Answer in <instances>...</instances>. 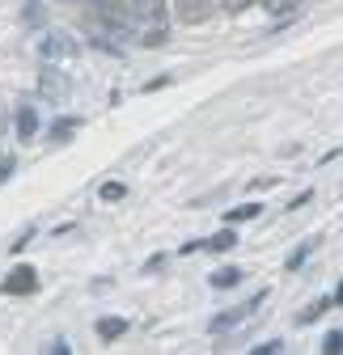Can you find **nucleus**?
Wrapping results in <instances>:
<instances>
[{"label": "nucleus", "instance_id": "obj_3", "mask_svg": "<svg viewBox=\"0 0 343 355\" xmlns=\"http://www.w3.org/2000/svg\"><path fill=\"white\" fill-rule=\"evenodd\" d=\"M132 9H136L132 17H140V21H153V26L165 21V0H136Z\"/></svg>", "mask_w": 343, "mask_h": 355}, {"label": "nucleus", "instance_id": "obj_11", "mask_svg": "<svg viewBox=\"0 0 343 355\" xmlns=\"http://www.w3.org/2000/svg\"><path fill=\"white\" fill-rule=\"evenodd\" d=\"M123 330H127V322H123V318H106V322L98 326V334H102V338H119Z\"/></svg>", "mask_w": 343, "mask_h": 355}, {"label": "nucleus", "instance_id": "obj_8", "mask_svg": "<svg viewBox=\"0 0 343 355\" xmlns=\"http://www.w3.org/2000/svg\"><path fill=\"white\" fill-rule=\"evenodd\" d=\"M259 211H263L259 203H242V207L225 211V220H229V225H242V220H254V216H259Z\"/></svg>", "mask_w": 343, "mask_h": 355}, {"label": "nucleus", "instance_id": "obj_16", "mask_svg": "<svg viewBox=\"0 0 343 355\" xmlns=\"http://www.w3.org/2000/svg\"><path fill=\"white\" fill-rule=\"evenodd\" d=\"M47 351H51V355H68V351H72V347H68V343H64V338H60V343H51V347H47Z\"/></svg>", "mask_w": 343, "mask_h": 355}, {"label": "nucleus", "instance_id": "obj_7", "mask_svg": "<svg viewBox=\"0 0 343 355\" xmlns=\"http://www.w3.org/2000/svg\"><path fill=\"white\" fill-rule=\"evenodd\" d=\"M237 245V233L233 229H225V233H217L212 241H203V250H212V254H225V250H233Z\"/></svg>", "mask_w": 343, "mask_h": 355}, {"label": "nucleus", "instance_id": "obj_4", "mask_svg": "<svg viewBox=\"0 0 343 355\" xmlns=\"http://www.w3.org/2000/svg\"><path fill=\"white\" fill-rule=\"evenodd\" d=\"M203 17H208V0H178V21L195 26V21H203Z\"/></svg>", "mask_w": 343, "mask_h": 355}, {"label": "nucleus", "instance_id": "obj_6", "mask_svg": "<svg viewBox=\"0 0 343 355\" xmlns=\"http://www.w3.org/2000/svg\"><path fill=\"white\" fill-rule=\"evenodd\" d=\"M254 5H259V9H263L267 17H292L301 0H254Z\"/></svg>", "mask_w": 343, "mask_h": 355}, {"label": "nucleus", "instance_id": "obj_14", "mask_svg": "<svg viewBox=\"0 0 343 355\" xmlns=\"http://www.w3.org/2000/svg\"><path fill=\"white\" fill-rule=\"evenodd\" d=\"M280 347H284V343H276V338H271V343H263V347H254V351H259V355H276Z\"/></svg>", "mask_w": 343, "mask_h": 355}, {"label": "nucleus", "instance_id": "obj_17", "mask_svg": "<svg viewBox=\"0 0 343 355\" xmlns=\"http://www.w3.org/2000/svg\"><path fill=\"white\" fill-rule=\"evenodd\" d=\"M5 173H13V161H0V182H5Z\"/></svg>", "mask_w": 343, "mask_h": 355}, {"label": "nucleus", "instance_id": "obj_5", "mask_svg": "<svg viewBox=\"0 0 343 355\" xmlns=\"http://www.w3.org/2000/svg\"><path fill=\"white\" fill-rule=\"evenodd\" d=\"M34 131H38V114H34L30 106H22V110H17V140L30 144V140H34Z\"/></svg>", "mask_w": 343, "mask_h": 355}, {"label": "nucleus", "instance_id": "obj_13", "mask_svg": "<svg viewBox=\"0 0 343 355\" xmlns=\"http://www.w3.org/2000/svg\"><path fill=\"white\" fill-rule=\"evenodd\" d=\"M339 343H343V334H339V330H331V334H326V343H322V351H326V355H335V351H339Z\"/></svg>", "mask_w": 343, "mask_h": 355}, {"label": "nucleus", "instance_id": "obj_15", "mask_svg": "<svg viewBox=\"0 0 343 355\" xmlns=\"http://www.w3.org/2000/svg\"><path fill=\"white\" fill-rule=\"evenodd\" d=\"M246 5H254V0H225V9H229V13H237V9H246Z\"/></svg>", "mask_w": 343, "mask_h": 355}, {"label": "nucleus", "instance_id": "obj_12", "mask_svg": "<svg viewBox=\"0 0 343 355\" xmlns=\"http://www.w3.org/2000/svg\"><path fill=\"white\" fill-rule=\"evenodd\" d=\"M123 195H127L123 182H106V187H102V199H106V203H115V199H123Z\"/></svg>", "mask_w": 343, "mask_h": 355}, {"label": "nucleus", "instance_id": "obj_9", "mask_svg": "<svg viewBox=\"0 0 343 355\" xmlns=\"http://www.w3.org/2000/svg\"><path fill=\"white\" fill-rule=\"evenodd\" d=\"M64 89H68V85H64V76H60L56 68H51L47 76H42V94H47V98H60V94H64Z\"/></svg>", "mask_w": 343, "mask_h": 355}, {"label": "nucleus", "instance_id": "obj_1", "mask_svg": "<svg viewBox=\"0 0 343 355\" xmlns=\"http://www.w3.org/2000/svg\"><path fill=\"white\" fill-rule=\"evenodd\" d=\"M72 55H76V47H72L68 34H42V38H38V60H42V64L56 68V64H68Z\"/></svg>", "mask_w": 343, "mask_h": 355}, {"label": "nucleus", "instance_id": "obj_2", "mask_svg": "<svg viewBox=\"0 0 343 355\" xmlns=\"http://www.w3.org/2000/svg\"><path fill=\"white\" fill-rule=\"evenodd\" d=\"M34 288H38V275L30 271V266H17V271L5 279V292H9V296H17V292H34Z\"/></svg>", "mask_w": 343, "mask_h": 355}, {"label": "nucleus", "instance_id": "obj_10", "mask_svg": "<svg viewBox=\"0 0 343 355\" xmlns=\"http://www.w3.org/2000/svg\"><path fill=\"white\" fill-rule=\"evenodd\" d=\"M242 284V271H237V266H229V271H217V275H212V288H237Z\"/></svg>", "mask_w": 343, "mask_h": 355}]
</instances>
